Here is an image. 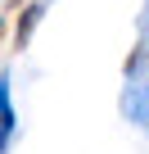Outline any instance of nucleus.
Listing matches in <instances>:
<instances>
[{"mask_svg":"<svg viewBox=\"0 0 149 154\" xmlns=\"http://www.w3.org/2000/svg\"><path fill=\"white\" fill-rule=\"evenodd\" d=\"M122 109H127L131 122L149 127V77H136V82L122 91Z\"/></svg>","mask_w":149,"mask_h":154,"instance_id":"1","label":"nucleus"},{"mask_svg":"<svg viewBox=\"0 0 149 154\" xmlns=\"http://www.w3.org/2000/svg\"><path fill=\"white\" fill-rule=\"evenodd\" d=\"M14 127H18V118H14V100H9V77H0V140H14Z\"/></svg>","mask_w":149,"mask_h":154,"instance_id":"2","label":"nucleus"},{"mask_svg":"<svg viewBox=\"0 0 149 154\" xmlns=\"http://www.w3.org/2000/svg\"><path fill=\"white\" fill-rule=\"evenodd\" d=\"M41 14H45L41 5H27V9H23V18H18V27H14V50H23V45L32 41V32H36Z\"/></svg>","mask_w":149,"mask_h":154,"instance_id":"3","label":"nucleus"},{"mask_svg":"<svg viewBox=\"0 0 149 154\" xmlns=\"http://www.w3.org/2000/svg\"><path fill=\"white\" fill-rule=\"evenodd\" d=\"M140 41L149 45V5H145V14H140Z\"/></svg>","mask_w":149,"mask_h":154,"instance_id":"4","label":"nucleus"}]
</instances>
